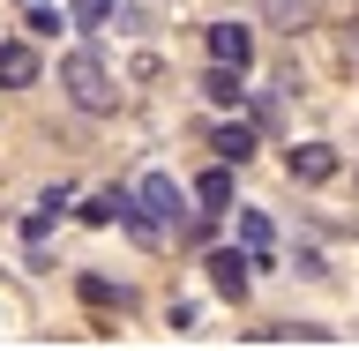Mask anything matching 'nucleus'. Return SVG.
<instances>
[{"label":"nucleus","mask_w":359,"mask_h":351,"mask_svg":"<svg viewBox=\"0 0 359 351\" xmlns=\"http://www.w3.org/2000/svg\"><path fill=\"white\" fill-rule=\"evenodd\" d=\"M60 90H67V105L90 112V120H105V112L120 105V83H112V67H105L97 45H75V53L60 60Z\"/></svg>","instance_id":"f257e3e1"},{"label":"nucleus","mask_w":359,"mask_h":351,"mask_svg":"<svg viewBox=\"0 0 359 351\" xmlns=\"http://www.w3.org/2000/svg\"><path fill=\"white\" fill-rule=\"evenodd\" d=\"M285 172H292V187H330L337 179V150L330 142H299V150L285 157Z\"/></svg>","instance_id":"f03ea898"},{"label":"nucleus","mask_w":359,"mask_h":351,"mask_svg":"<svg viewBox=\"0 0 359 351\" xmlns=\"http://www.w3.org/2000/svg\"><path fill=\"white\" fill-rule=\"evenodd\" d=\"M247 269H255L247 247H217V254H210V291H217V299H247Z\"/></svg>","instance_id":"7ed1b4c3"},{"label":"nucleus","mask_w":359,"mask_h":351,"mask_svg":"<svg viewBox=\"0 0 359 351\" xmlns=\"http://www.w3.org/2000/svg\"><path fill=\"white\" fill-rule=\"evenodd\" d=\"M210 60L247 67V60H255V30H247V22H210Z\"/></svg>","instance_id":"20e7f679"},{"label":"nucleus","mask_w":359,"mask_h":351,"mask_svg":"<svg viewBox=\"0 0 359 351\" xmlns=\"http://www.w3.org/2000/svg\"><path fill=\"white\" fill-rule=\"evenodd\" d=\"M135 202H142V209H150L157 224H180V202H187V195H180V179L150 172V179H142V187H135Z\"/></svg>","instance_id":"39448f33"},{"label":"nucleus","mask_w":359,"mask_h":351,"mask_svg":"<svg viewBox=\"0 0 359 351\" xmlns=\"http://www.w3.org/2000/svg\"><path fill=\"white\" fill-rule=\"evenodd\" d=\"M0 83H8V90H30V83H38V45H22V38L0 45Z\"/></svg>","instance_id":"423d86ee"},{"label":"nucleus","mask_w":359,"mask_h":351,"mask_svg":"<svg viewBox=\"0 0 359 351\" xmlns=\"http://www.w3.org/2000/svg\"><path fill=\"white\" fill-rule=\"evenodd\" d=\"M202 97H210V105H247V67L210 60V75H202Z\"/></svg>","instance_id":"0eeeda50"},{"label":"nucleus","mask_w":359,"mask_h":351,"mask_svg":"<svg viewBox=\"0 0 359 351\" xmlns=\"http://www.w3.org/2000/svg\"><path fill=\"white\" fill-rule=\"evenodd\" d=\"M195 202L210 209V217H224V209H232V165H224V157H217V165H210V172L195 179Z\"/></svg>","instance_id":"6e6552de"},{"label":"nucleus","mask_w":359,"mask_h":351,"mask_svg":"<svg viewBox=\"0 0 359 351\" xmlns=\"http://www.w3.org/2000/svg\"><path fill=\"white\" fill-rule=\"evenodd\" d=\"M135 209V195L128 187H105V195H90V209H83V224H120Z\"/></svg>","instance_id":"1a4fd4ad"},{"label":"nucleus","mask_w":359,"mask_h":351,"mask_svg":"<svg viewBox=\"0 0 359 351\" xmlns=\"http://www.w3.org/2000/svg\"><path fill=\"white\" fill-rule=\"evenodd\" d=\"M255 135H262V128H247V120H240V128H217V142H210V150H217L224 165H247V157H255Z\"/></svg>","instance_id":"9d476101"},{"label":"nucleus","mask_w":359,"mask_h":351,"mask_svg":"<svg viewBox=\"0 0 359 351\" xmlns=\"http://www.w3.org/2000/svg\"><path fill=\"white\" fill-rule=\"evenodd\" d=\"M262 15L277 22V30H299V22L314 15V0H262Z\"/></svg>","instance_id":"9b49d317"},{"label":"nucleus","mask_w":359,"mask_h":351,"mask_svg":"<svg viewBox=\"0 0 359 351\" xmlns=\"http://www.w3.org/2000/svg\"><path fill=\"white\" fill-rule=\"evenodd\" d=\"M240 247H247V254L269 247V217H262V209H240Z\"/></svg>","instance_id":"f8f14e48"},{"label":"nucleus","mask_w":359,"mask_h":351,"mask_svg":"<svg viewBox=\"0 0 359 351\" xmlns=\"http://www.w3.org/2000/svg\"><path fill=\"white\" fill-rule=\"evenodd\" d=\"M83 299H90V307H128V284H105V277H83Z\"/></svg>","instance_id":"ddd939ff"},{"label":"nucleus","mask_w":359,"mask_h":351,"mask_svg":"<svg viewBox=\"0 0 359 351\" xmlns=\"http://www.w3.org/2000/svg\"><path fill=\"white\" fill-rule=\"evenodd\" d=\"M255 128H262V135L285 128V105H277V90H262V97H255Z\"/></svg>","instance_id":"4468645a"},{"label":"nucleus","mask_w":359,"mask_h":351,"mask_svg":"<svg viewBox=\"0 0 359 351\" xmlns=\"http://www.w3.org/2000/svg\"><path fill=\"white\" fill-rule=\"evenodd\" d=\"M67 22H75V30H97V22H112V0H75Z\"/></svg>","instance_id":"2eb2a0df"},{"label":"nucleus","mask_w":359,"mask_h":351,"mask_svg":"<svg viewBox=\"0 0 359 351\" xmlns=\"http://www.w3.org/2000/svg\"><path fill=\"white\" fill-rule=\"evenodd\" d=\"M30 38H60V8H45V0H30Z\"/></svg>","instance_id":"dca6fc26"},{"label":"nucleus","mask_w":359,"mask_h":351,"mask_svg":"<svg viewBox=\"0 0 359 351\" xmlns=\"http://www.w3.org/2000/svg\"><path fill=\"white\" fill-rule=\"evenodd\" d=\"M352 53H359V30H352Z\"/></svg>","instance_id":"f3484780"}]
</instances>
